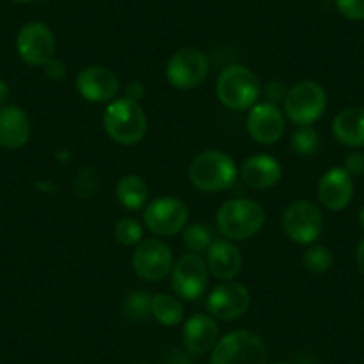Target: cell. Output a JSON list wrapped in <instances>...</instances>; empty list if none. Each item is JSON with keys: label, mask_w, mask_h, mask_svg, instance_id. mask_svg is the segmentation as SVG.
I'll use <instances>...</instances> for the list:
<instances>
[{"label": "cell", "mask_w": 364, "mask_h": 364, "mask_svg": "<svg viewBox=\"0 0 364 364\" xmlns=\"http://www.w3.org/2000/svg\"><path fill=\"white\" fill-rule=\"evenodd\" d=\"M237 173L240 171L232 157L215 149L197 154L188 168L190 182L204 193H220L230 190L236 184Z\"/></svg>", "instance_id": "1"}, {"label": "cell", "mask_w": 364, "mask_h": 364, "mask_svg": "<svg viewBox=\"0 0 364 364\" xmlns=\"http://www.w3.org/2000/svg\"><path fill=\"white\" fill-rule=\"evenodd\" d=\"M266 211L250 198H230L216 213V227L225 240L248 241L264 227Z\"/></svg>", "instance_id": "2"}, {"label": "cell", "mask_w": 364, "mask_h": 364, "mask_svg": "<svg viewBox=\"0 0 364 364\" xmlns=\"http://www.w3.org/2000/svg\"><path fill=\"white\" fill-rule=\"evenodd\" d=\"M259 77L243 65H229L216 79V97L230 111H250L261 97Z\"/></svg>", "instance_id": "3"}, {"label": "cell", "mask_w": 364, "mask_h": 364, "mask_svg": "<svg viewBox=\"0 0 364 364\" xmlns=\"http://www.w3.org/2000/svg\"><path fill=\"white\" fill-rule=\"evenodd\" d=\"M104 129L114 143L124 146L138 145L146 134V117L139 102L122 97L107 104L104 111Z\"/></svg>", "instance_id": "4"}, {"label": "cell", "mask_w": 364, "mask_h": 364, "mask_svg": "<svg viewBox=\"0 0 364 364\" xmlns=\"http://www.w3.org/2000/svg\"><path fill=\"white\" fill-rule=\"evenodd\" d=\"M209 364H268V348L255 332L232 331L218 339Z\"/></svg>", "instance_id": "5"}, {"label": "cell", "mask_w": 364, "mask_h": 364, "mask_svg": "<svg viewBox=\"0 0 364 364\" xmlns=\"http://www.w3.org/2000/svg\"><path fill=\"white\" fill-rule=\"evenodd\" d=\"M284 117L299 127L313 125L327 109V91L314 80H302L291 86L284 99Z\"/></svg>", "instance_id": "6"}, {"label": "cell", "mask_w": 364, "mask_h": 364, "mask_svg": "<svg viewBox=\"0 0 364 364\" xmlns=\"http://www.w3.org/2000/svg\"><path fill=\"white\" fill-rule=\"evenodd\" d=\"M171 289L181 300H198L209 286V269L202 254H184L171 268Z\"/></svg>", "instance_id": "7"}, {"label": "cell", "mask_w": 364, "mask_h": 364, "mask_svg": "<svg viewBox=\"0 0 364 364\" xmlns=\"http://www.w3.org/2000/svg\"><path fill=\"white\" fill-rule=\"evenodd\" d=\"M282 230L296 245H313L323 234V215L311 200H295L282 213Z\"/></svg>", "instance_id": "8"}, {"label": "cell", "mask_w": 364, "mask_h": 364, "mask_svg": "<svg viewBox=\"0 0 364 364\" xmlns=\"http://www.w3.org/2000/svg\"><path fill=\"white\" fill-rule=\"evenodd\" d=\"M166 80L177 90H195L209 75V59L193 47L178 48L166 63Z\"/></svg>", "instance_id": "9"}, {"label": "cell", "mask_w": 364, "mask_h": 364, "mask_svg": "<svg viewBox=\"0 0 364 364\" xmlns=\"http://www.w3.org/2000/svg\"><path fill=\"white\" fill-rule=\"evenodd\" d=\"M190 220L188 205L175 197H159L143 211V225L159 237L182 232Z\"/></svg>", "instance_id": "10"}, {"label": "cell", "mask_w": 364, "mask_h": 364, "mask_svg": "<svg viewBox=\"0 0 364 364\" xmlns=\"http://www.w3.org/2000/svg\"><path fill=\"white\" fill-rule=\"evenodd\" d=\"M173 252L161 240H143L132 254V268L141 281L161 282L173 268Z\"/></svg>", "instance_id": "11"}, {"label": "cell", "mask_w": 364, "mask_h": 364, "mask_svg": "<svg viewBox=\"0 0 364 364\" xmlns=\"http://www.w3.org/2000/svg\"><path fill=\"white\" fill-rule=\"evenodd\" d=\"M16 54L26 65L45 66L55 54V36L43 22H31L16 36Z\"/></svg>", "instance_id": "12"}, {"label": "cell", "mask_w": 364, "mask_h": 364, "mask_svg": "<svg viewBox=\"0 0 364 364\" xmlns=\"http://www.w3.org/2000/svg\"><path fill=\"white\" fill-rule=\"evenodd\" d=\"M250 291L236 281L220 282L208 295V311L215 320L234 321L250 307Z\"/></svg>", "instance_id": "13"}, {"label": "cell", "mask_w": 364, "mask_h": 364, "mask_svg": "<svg viewBox=\"0 0 364 364\" xmlns=\"http://www.w3.org/2000/svg\"><path fill=\"white\" fill-rule=\"evenodd\" d=\"M75 87L84 100L93 104H109L118 99L120 80L109 68L91 65L77 73Z\"/></svg>", "instance_id": "14"}, {"label": "cell", "mask_w": 364, "mask_h": 364, "mask_svg": "<svg viewBox=\"0 0 364 364\" xmlns=\"http://www.w3.org/2000/svg\"><path fill=\"white\" fill-rule=\"evenodd\" d=\"M247 131L261 145H275L286 132V117L281 107L269 102H257L247 117Z\"/></svg>", "instance_id": "15"}, {"label": "cell", "mask_w": 364, "mask_h": 364, "mask_svg": "<svg viewBox=\"0 0 364 364\" xmlns=\"http://www.w3.org/2000/svg\"><path fill=\"white\" fill-rule=\"evenodd\" d=\"M353 197L352 177L343 166H334L321 175L318 182V200L328 211H343Z\"/></svg>", "instance_id": "16"}, {"label": "cell", "mask_w": 364, "mask_h": 364, "mask_svg": "<svg viewBox=\"0 0 364 364\" xmlns=\"http://www.w3.org/2000/svg\"><path fill=\"white\" fill-rule=\"evenodd\" d=\"M209 273L218 281H234L243 268V255L230 240H215L205 252Z\"/></svg>", "instance_id": "17"}, {"label": "cell", "mask_w": 364, "mask_h": 364, "mask_svg": "<svg viewBox=\"0 0 364 364\" xmlns=\"http://www.w3.org/2000/svg\"><path fill=\"white\" fill-rule=\"evenodd\" d=\"M220 328L211 314L197 313L190 316L182 328V341L191 353L204 355L218 343Z\"/></svg>", "instance_id": "18"}, {"label": "cell", "mask_w": 364, "mask_h": 364, "mask_svg": "<svg viewBox=\"0 0 364 364\" xmlns=\"http://www.w3.org/2000/svg\"><path fill=\"white\" fill-rule=\"evenodd\" d=\"M241 181L252 190H269L282 178V164L275 157L255 154L241 164Z\"/></svg>", "instance_id": "19"}, {"label": "cell", "mask_w": 364, "mask_h": 364, "mask_svg": "<svg viewBox=\"0 0 364 364\" xmlns=\"http://www.w3.org/2000/svg\"><path fill=\"white\" fill-rule=\"evenodd\" d=\"M29 114L20 106L0 107V146L9 150L22 149L29 143Z\"/></svg>", "instance_id": "20"}, {"label": "cell", "mask_w": 364, "mask_h": 364, "mask_svg": "<svg viewBox=\"0 0 364 364\" xmlns=\"http://www.w3.org/2000/svg\"><path fill=\"white\" fill-rule=\"evenodd\" d=\"M332 134L341 145L364 149V107H346L336 114Z\"/></svg>", "instance_id": "21"}, {"label": "cell", "mask_w": 364, "mask_h": 364, "mask_svg": "<svg viewBox=\"0 0 364 364\" xmlns=\"http://www.w3.org/2000/svg\"><path fill=\"white\" fill-rule=\"evenodd\" d=\"M117 198L127 211H139L149 200V186L139 175H125L117 184Z\"/></svg>", "instance_id": "22"}, {"label": "cell", "mask_w": 364, "mask_h": 364, "mask_svg": "<svg viewBox=\"0 0 364 364\" xmlns=\"http://www.w3.org/2000/svg\"><path fill=\"white\" fill-rule=\"evenodd\" d=\"M154 320L163 327H177L184 320V306L178 296H171L168 293H157L152 296L150 307Z\"/></svg>", "instance_id": "23"}, {"label": "cell", "mask_w": 364, "mask_h": 364, "mask_svg": "<svg viewBox=\"0 0 364 364\" xmlns=\"http://www.w3.org/2000/svg\"><path fill=\"white\" fill-rule=\"evenodd\" d=\"M182 241H184L188 250L193 252V254H204L215 241V236L205 223H191L182 230Z\"/></svg>", "instance_id": "24"}, {"label": "cell", "mask_w": 364, "mask_h": 364, "mask_svg": "<svg viewBox=\"0 0 364 364\" xmlns=\"http://www.w3.org/2000/svg\"><path fill=\"white\" fill-rule=\"evenodd\" d=\"M289 146H291L293 154H296L299 157H313L320 149V134L311 125L299 127L291 134Z\"/></svg>", "instance_id": "25"}, {"label": "cell", "mask_w": 364, "mask_h": 364, "mask_svg": "<svg viewBox=\"0 0 364 364\" xmlns=\"http://www.w3.org/2000/svg\"><path fill=\"white\" fill-rule=\"evenodd\" d=\"M150 307H152V295L145 289H136L124 300V313L132 321H145L146 318L152 316Z\"/></svg>", "instance_id": "26"}, {"label": "cell", "mask_w": 364, "mask_h": 364, "mask_svg": "<svg viewBox=\"0 0 364 364\" xmlns=\"http://www.w3.org/2000/svg\"><path fill=\"white\" fill-rule=\"evenodd\" d=\"M302 261L311 273L321 275V273H327L331 269L334 259H332V252L323 245H309V248L304 252Z\"/></svg>", "instance_id": "27"}, {"label": "cell", "mask_w": 364, "mask_h": 364, "mask_svg": "<svg viewBox=\"0 0 364 364\" xmlns=\"http://www.w3.org/2000/svg\"><path fill=\"white\" fill-rule=\"evenodd\" d=\"M114 240L124 247H138L143 241V223L136 218H122L114 225Z\"/></svg>", "instance_id": "28"}, {"label": "cell", "mask_w": 364, "mask_h": 364, "mask_svg": "<svg viewBox=\"0 0 364 364\" xmlns=\"http://www.w3.org/2000/svg\"><path fill=\"white\" fill-rule=\"evenodd\" d=\"M99 181H100L99 173H97L93 168L91 166L82 168V170L77 173V178H75L77 195H79L80 198H90L95 191H99V186H100Z\"/></svg>", "instance_id": "29"}, {"label": "cell", "mask_w": 364, "mask_h": 364, "mask_svg": "<svg viewBox=\"0 0 364 364\" xmlns=\"http://www.w3.org/2000/svg\"><path fill=\"white\" fill-rule=\"evenodd\" d=\"M336 8L345 18L352 22L364 20V0H336Z\"/></svg>", "instance_id": "30"}, {"label": "cell", "mask_w": 364, "mask_h": 364, "mask_svg": "<svg viewBox=\"0 0 364 364\" xmlns=\"http://www.w3.org/2000/svg\"><path fill=\"white\" fill-rule=\"evenodd\" d=\"M261 93H264V99H266L264 102H269V104H275V106H279V102H284L288 90H286L284 84H282L281 80L273 79V80H269V82L266 84L264 87H262Z\"/></svg>", "instance_id": "31"}, {"label": "cell", "mask_w": 364, "mask_h": 364, "mask_svg": "<svg viewBox=\"0 0 364 364\" xmlns=\"http://www.w3.org/2000/svg\"><path fill=\"white\" fill-rule=\"evenodd\" d=\"M343 168L350 177H357V175L364 173V154L363 152H350L343 161Z\"/></svg>", "instance_id": "32"}, {"label": "cell", "mask_w": 364, "mask_h": 364, "mask_svg": "<svg viewBox=\"0 0 364 364\" xmlns=\"http://www.w3.org/2000/svg\"><path fill=\"white\" fill-rule=\"evenodd\" d=\"M43 68H45V75H47L50 80H54V82H61V80H65L66 65L65 61H61V59L52 58Z\"/></svg>", "instance_id": "33"}, {"label": "cell", "mask_w": 364, "mask_h": 364, "mask_svg": "<svg viewBox=\"0 0 364 364\" xmlns=\"http://www.w3.org/2000/svg\"><path fill=\"white\" fill-rule=\"evenodd\" d=\"M145 95H146V87L145 84L139 82V80H132V82H129L127 86H125V97L134 100V102H141V100L145 99Z\"/></svg>", "instance_id": "34"}, {"label": "cell", "mask_w": 364, "mask_h": 364, "mask_svg": "<svg viewBox=\"0 0 364 364\" xmlns=\"http://www.w3.org/2000/svg\"><path fill=\"white\" fill-rule=\"evenodd\" d=\"M9 95H11V87H9V84L4 79H0V107L6 106Z\"/></svg>", "instance_id": "35"}, {"label": "cell", "mask_w": 364, "mask_h": 364, "mask_svg": "<svg viewBox=\"0 0 364 364\" xmlns=\"http://www.w3.org/2000/svg\"><path fill=\"white\" fill-rule=\"evenodd\" d=\"M355 262H357V268L360 269V273H364V240H360L359 245H357Z\"/></svg>", "instance_id": "36"}, {"label": "cell", "mask_w": 364, "mask_h": 364, "mask_svg": "<svg viewBox=\"0 0 364 364\" xmlns=\"http://www.w3.org/2000/svg\"><path fill=\"white\" fill-rule=\"evenodd\" d=\"M359 223H360V227H363V230H364V205H363V209H360V213H359Z\"/></svg>", "instance_id": "37"}, {"label": "cell", "mask_w": 364, "mask_h": 364, "mask_svg": "<svg viewBox=\"0 0 364 364\" xmlns=\"http://www.w3.org/2000/svg\"><path fill=\"white\" fill-rule=\"evenodd\" d=\"M13 2H20V4H27V2H33V0H13Z\"/></svg>", "instance_id": "38"}, {"label": "cell", "mask_w": 364, "mask_h": 364, "mask_svg": "<svg viewBox=\"0 0 364 364\" xmlns=\"http://www.w3.org/2000/svg\"><path fill=\"white\" fill-rule=\"evenodd\" d=\"M275 364H289V363H275Z\"/></svg>", "instance_id": "39"}, {"label": "cell", "mask_w": 364, "mask_h": 364, "mask_svg": "<svg viewBox=\"0 0 364 364\" xmlns=\"http://www.w3.org/2000/svg\"><path fill=\"white\" fill-rule=\"evenodd\" d=\"M136 364H149V363H136Z\"/></svg>", "instance_id": "40"}]
</instances>
